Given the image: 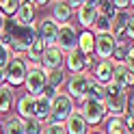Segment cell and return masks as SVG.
Segmentation results:
<instances>
[{
	"label": "cell",
	"mask_w": 134,
	"mask_h": 134,
	"mask_svg": "<svg viewBox=\"0 0 134 134\" xmlns=\"http://www.w3.org/2000/svg\"><path fill=\"white\" fill-rule=\"evenodd\" d=\"M76 106H74V99L65 93V91H58L50 102V117L46 123H65V119L69 117Z\"/></svg>",
	"instance_id": "6da1fadb"
},
{
	"label": "cell",
	"mask_w": 134,
	"mask_h": 134,
	"mask_svg": "<svg viewBox=\"0 0 134 134\" xmlns=\"http://www.w3.org/2000/svg\"><path fill=\"white\" fill-rule=\"evenodd\" d=\"M78 113L82 115V119L87 121L89 128L91 125H99L106 119V108H104V102H99V99H82Z\"/></svg>",
	"instance_id": "7a4b0ae2"
},
{
	"label": "cell",
	"mask_w": 134,
	"mask_h": 134,
	"mask_svg": "<svg viewBox=\"0 0 134 134\" xmlns=\"http://www.w3.org/2000/svg\"><path fill=\"white\" fill-rule=\"evenodd\" d=\"M24 85H26V93L37 97L41 95V91L46 87V71L39 65H30L26 63V76H24Z\"/></svg>",
	"instance_id": "3957f363"
},
{
	"label": "cell",
	"mask_w": 134,
	"mask_h": 134,
	"mask_svg": "<svg viewBox=\"0 0 134 134\" xmlns=\"http://www.w3.org/2000/svg\"><path fill=\"white\" fill-rule=\"evenodd\" d=\"M63 54H69L78 48V30L71 22L61 24L58 26V35H56V43H54Z\"/></svg>",
	"instance_id": "277c9868"
},
{
	"label": "cell",
	"mask_w": 134,
	"mask_h": 134,
	"mask_svg": "<svg viewBox=\"0 0 134 134\" xmlns=\"http://www.w3.org/2000/svg\"><path fill=\"white\" fill-rule=\"evenodd\" d=\"M24 76H26V61H24V56H13L9 61V65L4 67V82L11 89L22 87Z\"/></svg>",
	"instance_id": "5b68a950"
},
{
	"label": "cell",
	"mask_w": 134,
	"mask_h": 134,
	"mask_svg": "<svg viewBox=\"0 0 134 134\" xmlns=\"http://www.w3.org/2000/svg\"><path fill=\"white\" fill-rule=\"evenodd\" d=\"M63 65H65V54L56 46H48L43 50V56H41L39 67L43 71H58V69H63Z\"/></svg>",
	"instance_id": "8992f818"
},
{
	"label": "cell",
	"mask_w": 134,
	"mask_h": 134,
	"mask_svg": "<svg viewBox=\"0 0 134 134\" xmlns=\"http://www.w3.org/2000/svg\"><path fill=\"white\" fill-rule=\"evenodd\" d=\"M35 32L46 46H54L56 43V35H58V24L52 18H43V20L35 22Z\"/></svg>",
	"instance_id": "52a82bcc"
},
{
	"label": "cell",
	"mask_w": 134,
	"mask_h": 134,
	"mask_svg": "<svg viewBox=\"0 0 134 134\" xmlns=\"http://www.w3.org/2000/svg\"><path fill=\"white\" fill-rule=\"evenodd\" d=\"M102 102L106 108V117H121L128 110V91H121L119 95H106Z\"/></svg>",
	"instance_id": "ba28073f"
},
{
	"label": "cell",
	"mask_w": 134,
	"mask_h": 134,
	"mask_svg": "<svg viewBox=\"0 0 134 134\" xmlns=\"http://www.w3.org/2000/svg\"><path fill=\"white\" fill-rule=\"evenodd\" d=\"M65 85H67V91H65V93L69 95L71 99L82 102V99H85L87 85H89V74H76V76H69Z\"/></svg>",
	"instance_id": "9c48e42d"
},
{
	"label": "cell",
	"mask_w": 134,
	"mask_h": 134,
	"mask_svg": "<svg viewBox=\"0 0 134 134\" xmlns=\"http://www.w3.org/2000/svg\"><path fill=\"white\" fill-rule=\"evenodd\" d=\"M115 39L113 35H95V43H93V54L99 58V61H110L113 52H115Z\"/></svg>",
	"instance_id": "30bf717a"
},
{
	"label": "cell",
	"mask_w": 134,
	"mask_h": 134,
	"mask_svg": "<svg viewBox=\"0 0 134 134\" xmlns=\"http://www.w3.org/2000/svg\"><path fill=\"white\" fill-rule=\"evenodd\" d=\"M13 106H15V113H18L15 117H20L22 121L35 119V97H32V95H28V93L18 95L15 102H13Z\"/></svg>",
	"instance_id": "8fae6325"
},
{
	"label": "cell",
	"mask_w": 134,
	"mask_h": 134,
	"mask_svg": "<svg viewBox=\"0 0 134 134\" xmlns=\"http://www.w3.org/2000/svg\"><path fill=\"white\" fill-rule=\"evenodd\" d=\"M110 82L115 87H119L121 91H128L132 89V82H134V74L132 69H128V67H123V65H115L113 67V78Z\"/></svg>",
	"instance_id": "7c38bea8"
},
{
	"label": "cell",
	"mask_w": 134,
	"mask_h": 134,
	"mask_svg": "<svg viewBox=\"0 0 134 134\" xmlns=\"http://www.w3.org/2000/svg\"><path fill=\"white\" fill-rule=\"evenodd\" d=\"M97 2H82L80 9H78V24L85 30H91L93 22L97 20Z\"/></svg>",
	"instance_id": "4fadbf2b"
},
{
	"label": "cell",
	"mask_w": 134,
	"mask_h": 134,
	"mask_svg": "<svg viewBox=\"0 0 134 134\" xmlns=\"http://www.w3.org/2000/svg\"><path fill=\"white\" fill-rule=\"evenodd\" d=\"M63 128H65V134H89L91 132V128L87 125V121L82 119V115L78 113V108L65 119Z\"/></svg>",
	"instance_id": "5bb4252c"
},
{
	"label": "cell",
	"mask_w": 134,
	"mask_h": 134,
	"mask_svg": "<svg viewBox=\"0 0 134 134\" xmlns=\"http://www.w3.org/2000/svg\"><path fill=\"white\" fill-rule=\"evenodd\" d=\"M113 61H97L95 65H93V69H91V78H93L97 85H102V87H106L108 82H110V78H113Z\"/></svg>",
	"instance_id": "9a60e30c"
},
{
	"label": "cell",
	"mask_w": 134,
	"mask_h": 134,
	"mask_svg": "<svg viewBox=\"0 0 134 134\" xmlns=\"http://www.w3.org/2000/svg\"><path fill=\"white\" fill-rule=\"evenodd\" d=\"M13 22L18 24V26H35V9L30 7V2L22 0L18 11H15V15H13Z\"/></svg>",
	"instance_id": "2e32d148"
},
{
	"label": "cell",
	"mask_w": 134,
	"mask_h": 134,
	"mask_svg": "<svg viewBox=\"0 0 134 134\" xmlns=\"http://www.w3.org/2000/svg\"><path fill=\"white\" fill-rule=\"evenodd\" d=\"M67 67V71L71 74V76H76V74H85V56H82L78 50H74V52L69 54H65V65H63V69Z\"/></svg>",
	"instance_id": "e0dca14e"
},
{
	"label": "cell",
	"mask_w": 134,
	"mask_h": 134,
	"mask_svg": "<svg viewBox=\"0 0 134 134\" xmlns=\"http://www.w3.org/2000/svg\"><path fill=\"white\" fill-rule=\"evenodd\" d=\"M50 7H52V15H50V18H52L58 26H61V24H67V22L71 20V11H69V7L65 4V0L50 2Z\"/></svg>",
	"instance_id": "ac0fdd59"
},
{
	"label": "cell",
	"mask_w": 134,
	"mask_h": 134,
	"mask_svg": "<svg viewBox=\"0 0 134 134\" xmlns=\"http://www.w3.org/2000/svg\"><path fill=\"white\" fill-rule=\"evenodd\" d=\"M46 48H48V46L43 43V41H41L39 37H35V41H32V43L28 46V50H26V56H28V61H26V63H30V65H39Z\"/></svg>",
	"instance_id": "d6986e66"
},
{
	"label": "cell",
	"mask_w": 134,
	"mask_h": 134,
	"mask_svg": "<svg viewBox=\"0 0 134 134\" xmlns=\"http://www.w3.org/2000/svg\"><path fill=\"white\" fill-rule=\"evenodd\" d=\"M93 43H95V35L91 30H82L80 35H78V52L82 56H89V54H93Z\"/></svg>",
	"instance_id": "ffe728a7"
},
{
	"label": "cell",
	"mask_w": 134,
	"mask_h": 134,
	"mask_svg": "<svg viewBox=\"0 0 134 134\" xmlns=\"http://www.w3.org/2000/svg\"><path fill=\"white\" fill-rule=\"evenodd\" d=\"M102 123H104V132H102V134H132V132H128V128L123 125L121 117H106Z\"/></svg>",
	"instance_id": "44dd1931"
},
{
	"label": "cell",
	"mask_w": 134,
	"mask_h": 134,
	"mask_svg": "<svg viewBox=\"0 0 134 134\" xmlns=\"http://www.w3.org/2000/svg\"><path fill=\"white\" fill-rule=\"evenodd\" d=\"M13 102H15V89H11L4 82L0 87V113H9L13 108Z\"/></svg>",
	"instance_id": "7402d4cb"
},
{
	"label": "cell",
	"mask_w": 134,
	"mask_h": 134,
	"mask_svg": "<svg viewBox=\"0 0 134 134\" xmlns=\"http://www.w3.org/2000/svg\"><path fill=\"white\" fill-rule=\"evenodd\" d=\"M48 117H50V99L43 95H37L35 97V119L46 123Z\"/></svg>",
	"instance_id": "603a6c76"
},
{
	"label": "cell",
	"mask_w": 134,
	"mask_h": 134,
	"mask_svg": "<svg viewBox=\"0 0 134 134\" xmlns=\"http://www.w3.org/2000/svg\"><path fill=\"white\" fill-rule=\"evenodd\" d=\"M65 82H67V74L63 69H58V71H46V85L52 87L54 91H58Z\"/></svg>",
	"instance_id": "cb8c5ba5"
},
{
	"label": "cell",
	"mask_w": 134,
	"mask_h": 134,
	"mask_svg": "<svg viewBox=\"0 0 134 134\" xmlns=\"http://www.w3.org/2000/svg\"><path fill=\"white\" fill-rule=\"evenodd\" d=\"M2 134H24V123L20 117H7L2 121Z\"/></svg>",
	"instance_id": "d4e9b609"
},
{
	"label": "cell",
	"mask_w": 134,
	"mask_h": 134,
	"mask_svg": "<svg viewBox=\"0 0 134 134\" xmlns=\"http://www.w3.org/2000/svg\"><path fill=\"white\" fill-rule=\"evenodd\" d=\"M110 28H113V20L104 18V15H97V20L91 26V32L93 35H110Z\"/></svg>",
	"instance_id": "484cf974"
},
{
	"label": "cell",
	"mask_w": 134,
	"mask_h": 134,
	"mask_svg": "<svg viewBox=\"0 0 134 134\" xmlns=\"http://www.w3.org/2000/svg\"><path fill=\"white\" fill-rule=\"evenodd\" d=\"M85 99H104V87L97 85V82L89 76V85H87V91H85Z\"/></svg>",
	"instance_id": "4316f807"
},
{
	"label": "cell",
	"mask_w": 134,
	"mask_h": 134,
	"mask_svg": "<svg viewBox=\"0 0 134 134\" xmlns=\"http://www.w3.org/2000/svg\"><path fill=\"white\" fill-rule=\"evenodd\" d=\"M97 13L104 15V18H108V20H115V18H117V9H115V4L110 2V0L97 2Z\"/></svg>",
	"instance_id": "83f0119b"
},
{
	"label": "cell",
	"mask_w": 134,
	"mask_h": 134,
	"mask_svg": "<svg viewBox=\"0 0 134 134\" xmlns=\"http://www.w3.org/2000/svg\"><path fill=\"white\" fill-rule=\"evenodd\" d=\"M20 2L22 0H0V13L4 15H9V18H13L15 15V11H18V7H20Z\"/></svg>",
	"instance_id": "f1b7e54d"
},
{
	"label": "cell",
	"mask_w": 134,
	"mask_h": 134,
	"mask_svg": "<svg viewBox=\"0 0 134 134\" xmlns=\"http://www.w3.org/2000/svg\"><path fill=\"white\" fill-rule=\"evenodd\" d=\"M22 123H24V134H43V125L46 123H41L37 119H26Z\"/></svg>",
	"instance_id": "f546056e"
},
{
	"label": "cell",
	"mask_w": 134,
	"mask_h": 134,
	"mask_svg": "<svg viewBox=\"0 0 134 134\" xmlns=\"http://www.w3.org/2000/svg\"><path fill=\"white\" fill-rule=\"evenodd\" d=\"M13 58V52L9 50V46L0 41V71H4V67L9 65V61Z\"/></svg>",
	"instance_id": "4dcf8cb0"
},
{
	"label": "cell",
	"mask_w": 134,
	"mask_h": 134,
	"mask_svg": "<svg viewBox=\"0 0 134 134\" xmlns=\"http://www.w3.org/2000/svg\"><path fill=\"white\" fill-rule=\"evenodd\" d=\"M43 134H65V128H63V123H46Z\"/></svg>",
	"instance_id": "1f68e13d"
},
{
	"label": "cell",
	"mask_w": 134,
	"mask_h": 134,
	"mask_svg": "<svg viewBox=\"0 0 134 134\" xmlns=\"http://www.w3.org/2000/svg\"><path fill=\"white\" fill-rule=\"evenodd\" d=\"M132 65H134V50L130 48V50H128V54H125V61H123V67H128V69H132Z\"/></svg>",
	"instance_id": "d6a6232c"
},
{
	"label": "cell",
	"mask_w": 134,
	"mask_h": 134,
	"mask_svg": "<svg viewBox=\"0 0 134 134\" xmlns=\"http://www.w3.org/2000/svg\"><path fill=\"white\" fill-rule=\"evenodd\" d=\"M50 2H46V0H32V2H30V7H32V9H43V7H48Z\"/></svg>",
	"instance_id": "836d02e7"
},
{
	"label": "cell",
	"mask_w": 134,
	"mask_h": 134,
	"mask_svg": "<svg viewBox=\"0 0 134 134\" xmlns=\"http://www.w3.org/2000/svg\"><path fill=\"white\" fill-rule=\"evenodd\" d=\"M4 85V71H0V87Z\"/></svg>",
	"instance_id": "e575fe53"
},
{
	"label": "cell",
	"mask_w": 134,
	"mask_h": 134,
	"mask_svg": "<svg viewBox=\"0 0 134 134\" xmlns=\"http://www.w3.org/2000/svg\"><path fill=\"white\" fill-rule=\"evenodd\" d=\"M4 20H7V18H4L2 13H0V30H2V24H4Z\"/></svg>",
	"instance_id": "d590c367"
},
{
	"label": "cell",
	"mask_w": 134,
	"mask_h": 134,
	"mask_svg": "<svg viewBox=\"0 0 134 134\" xmlns=\"http://www.w3.org/2000/svg\"><path fill=\"white\" fill-rule=\"evenodd\" d=\"M89 134H102V132H97V130H93V132H89Z\"/></svg>",
	"instance_id": "8d00e7d4"
},
{
	"label": "cell",
	"mask_w": 134,
	"mask_h": 134,
	"mask_svg": "<svg viewBox=\"0 0 134 134\" xmlns=\"http://www.w3.org/2000/svg\"><path fill=\"white\" fill-rule=\"evenodd\" d=\"M0 134H2V121H0Z\"/></svg>",
	"instance_id": "74e56055"
}]
</instances>
